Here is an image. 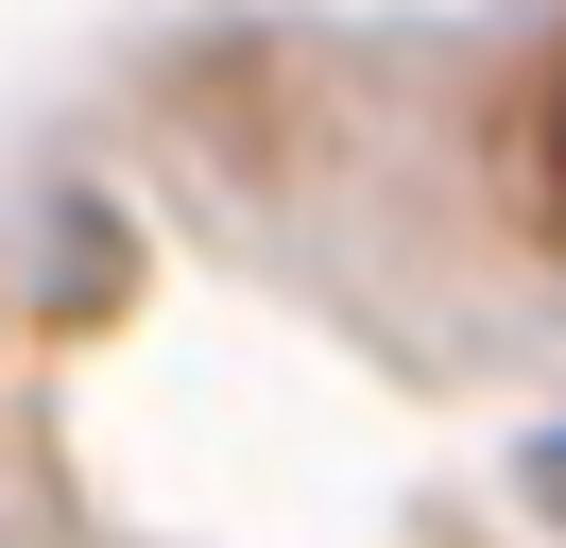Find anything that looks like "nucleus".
Segmentation results:
<instances>
[{"label":"nucleus","mask_w":566,"mask_h":548,"mask_svg":"<svg viewBox=\"0 0 566 548\" xmlns=\"http://www.w3.org/2000/svg\"><path fill=\"white\" fill-rule=\"evenodd\" d=\"M532 514H566V429H532Z\"/></svg>","instance_id":"nucleus-1"},{"label":"nucleus","mask_w":566,"mask_h":548,"mask_svg":"<svg viewBox=\"0 0 566 548\" xmlns=\"http://www.w3.org/2000/svg\"><path fill=\"white\" fill-rule=\"evenodd\" d=\"M549 223H566V120H549Z\"/></svg>","instance_id":"nucleus-2"}]
</instances>
